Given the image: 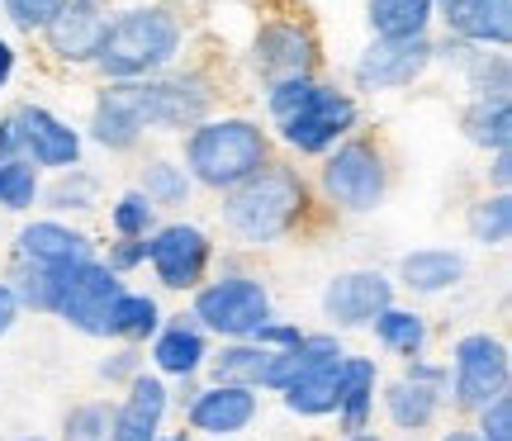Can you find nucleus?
<instances>
[{
    "label": "nucleus",
    "instance_id": "393cba45",
    "mask_svg": "<svg viewBox=\"0 0 512 441\" xmlns=\"http://www.w3.org/2000/svg\"><path fill=\"white\" fill-rule=\"evenodd\" d=\"M441 394H446V389L413 385V380L399 375L394 385H384V413H389V423L399 427V432H422V427L437 423Z\"/></svg>",
    "mask_w": 512,
    "mask_h": 441
},
{
    "label": "nucleus",
    "instance_id": "f03ea898",
    "mask_svg": "<svg viewBox=\"0 0 512 441\" xmlns=\"http://www.w3.org/2000/svg\"><path fill=\"white\" fill-rule=\"evenodd\" d=\"M176 53H181V19L162 5H138L110 19L95 67L110 81H147V76H162L176 62Z\"/></svg>",
    "mask_w": 512,
    "mask_h": 441
},
{
    "label": "nucleus",
    "instance_id": "6e6d98bb",
    "mask_svg": "<svg viewBox=\"0 0 512 441\" xmlns=\"http://www.w3.org/2000/svg\"><path fill=\"white\" fill-rule=\"evenodd\" d=\"M19 441H43V437H19Z\"/></svg>",
    "mask_w": 512,
    "mask_h": 441
},
{
    "label": "nucleus",
    "instance_id": "0eeeda50",
    "mask_svg": "<svg viewBox=\"0 0 512 441\" xmlns=\"http://www.w3.org/2000/svg\"><path fill=\"white\" fill-rule=\"evenodd\" d=\"M512 361L508 347L489 337V332H465L451 347V366H446V385L456 394V408L479 413L484 404H494L498 394H508Z\"/></svg>",
    "mask_w": 512,
    "mask_h": 441
},
{
    "label": "nucleus",
    "instance_id": "c9c22d12",
    "mask_svg": "<svg viewBox=\"0 0 512 441\" xmlns=\"http://www.w3.org/2000/svg\"><path fill=\"white\" fill-rule=\"evenodd\" d=\"M190 185H195V181L185 176V166H176V162H147L138 195H143L152 209H176V204L190 200Z\"/></svg>",
    "mask_w": 512,
    "mask_h": 441
},
{
    "label": "nucleus",
    "instance_id": "7c9ffc66",
    "mask_svg": "<svg viewBox=\"0 0 512 441\" xmlns=\"http://www.w3.org/2000/svg\"><path fill=\"white\" fill-rule=\"evenodd\" d=\"M67 280H72V276H62V271H38V266H19V261H15V276L5 280V285H10V294H15L19 313H24V309L57 313Z\"/></svg>",
    "mask_w": 512,
    "mask_h": 441
},
{
    "label": "nucleus",
    "instance_id": "864d4df0",
    "mask_svg": "<svg viewBox=\"0 0 512 441\" xmlns=\"http://www.w3.org/2000/svg\"><path fill=\"white\" fill-rule=\"evenodd\" d=\"M342 441H384V437H375V432H361V437H342Z\"/></svg>",
    "mask_w": 512,
    "mask_h": 441
},
{
    "label": "nucleus",
    "instance_id": "bb28decb",
    "mask_svg": "<svg viewBox=\"0 0 512 441\" xmlns=\"http://www.w3.org/2000/svg\"><path fill=\"white\" fill-rule=\"evenodd\" d=\"M162 328V309H157V299L152 294H133L124 290L114 299L110 309V323H105V337H119L128 347H143L147 337H157Z\"/></svg>",
    "mask_w": 512,
    "mask_h": 441
},
{
    "label": "nucleus",
    "instance_id": "ea45409f",
    "mask_svg": "<svg viewBox=\"0 0 512 441\" xmlns=\"http://www.w3.org/2000/svg\"><path fill=\"white\" fill-rule=\"evenodd\" d=\"M479 441H512V394H498L494 404L479 408Z\"/></svg>",
    "mask_w": 512,
    "mask_h": 441
},
{
    "label": "nucleus",
    "instance_id": "4c0bfd02",
    "mask_svg": "<svg viewBox=\"0 0 512 441\" xmlns=\"http://www.w3.org/2000/svg\"><path fill=\"white\" fill-rule=\"evenodd\" d=\"M110 223H114V233L119 238H152L162 223H157V209L138 195V190H128V195H119L110 209Z\"/></svg>",
    "mask_w": 512,
    "mask_h": 441
},
{
    "label": "nucleus",
    "instance_id": "412c9836",
    "mask_svg": "<svg viewBox=\"0 0 512 441\" xmlns=\"http://www.w3.org/2000/svg\"><path fill=\"white\" fill-rule=\"evenodd\" d=\"M143 133L147 129L138 119V110H133L128 81H110L91 110V143H100L105 152H128V147H138Z\"/></svg>",
    "mask_w": 512,
    "mask_h": 441
},
{
    "label": "nucleus",
    "instance_id": "aec40b11",
    "mask_svg": "<svg viewBox=\"0 0 512 441\" xmlns=\"http://www.w3.org/2000/svg\"><path fill=\"white\" fill-rule=\"evenodd\" d=\"M204 361H209V337L200 332V323L181 313V318H171L157 328L152 337V366L162 370V375H176V380H190V375H200Z\"/></svg>",
    "mask_w": 512,
    "mask_h": 441
},
{
    "label": "nucleus",
    "instance_id": "5701e85b",
    "mask_svg": "<svg viewBox=\"0 0 512 441\" xmlns=\"http://www.w3.org/2000/svg\"><path fill=\"white\" fill-rule=\"evenodd\" d=\"M465 280V257L451 247H418L399 261V285L413 294H446Z\"/></svg>",
    "mask_w": 512,
    "mask_h": 441
},
{
    "label": "nucleus",
    "instance_id": "58836bf2",
    "mask_svg": "<svg viewBox=\"0 0 512 441\" xmlns=\"http://www.w3.org/2000/svg\"><path fill=\"white\" fill-rule=\"evenodd\" d=\"M114 427V404H76L62 423V437L67 441H110Z\"/></svg>",
    "mask_w": 512,
    "mask_h": 441
},
{
    "label": "nucleus",
    "instance_id": "a211bd4d",
    "mask_svg": "<svg viewBox=\"0 0 512 441\" xmlns=\"http://www.w3.org/2000/svg\"><path fill=\"white\" fill-rule=\"evenodd\" d=\"M166 408H171V389L162 385V375H147L138 370L128 380L124 404H114V427L110 441H157L166 423Z\"/></svg>",
    "mask_w": 512,
    "mask_h": 441
},
{
    "label": "nucleus",
    "instance_id": "dca6fc26",
    "mask_svg": "<svg viewBox=\"0 0 512 441\" xmlns=\"http://www.w3.org/2000/svg\"><path fill=\"white\" fill-rule=\"evenodd\" d=\"M19 124V147H24V162H34L38 171H72L81 166V133L72 124H62L53 110L43 105H19L15 110Z\"/></svg>",
    "mask_w": 512,
    "mask_h": 441
},
{
    "label": "nucleus",
    "instance_id": "2f4dec72",
    "mask_svg": "<svg viewBox=\"0 0 512 441\" xmlns=\"http://www.w3.org/2000/svg\"><path fill=\"white\" fill-rule=\"evenodd\" d=\"M337 370L342 366L294 380V385L280 394V404L290 408L294 418H328V413H337Z\"/></svg>",
    "mask_w": 512,
    "mask_h": 441
},
{
    "label": "nucleus",
    "instance_id": "c756f323",
    "mask_svg": "<svg viewBox=\"0 0 512 441\" xmlns=\"http://www.w3.org/2000/svg\"><path fill=\"white\" fill-rule=\"evenodd\" d=\"M460 133L479 147V152H503L512 143V110L498 105V100H475L470 110L460 114Z\"/></svg>",
    "mask_w": 512,
    "mask_h": 441
},
{
    "label": "nucleus",
    "instance_id": "4468645a",
    "mask_svg": "<svg viewBox=\"0 0 512 441\" xmlns=\"http://www.w3.org/2000/svg\"><path fill=\"white\" fill-rule=\"evenodd\" d=\"M15 261L19 266H38V271H62V276H72V271H81L86 261H95V247L86 233H76L67 223L38 219V223H24V228H19Z\"/></svg>",
    "mask_w": 512,
    "mask_h": 441
},
{
    "label": "nucleus",
    "instance_id": "f3484780",
    "mask_svg": "<svg viewBox=\"0 0 512 441\" xmlns=\"http://www.w3.org/2000/svg\"><path fill=\"white\" fill-rule=\"evenodd\" d=\"M256 413H261V399H256V389H242V385H209L185 404L190 427L219 441L247 432L256 423Z\"/></svg>",
    "mask_w": 512,
    "mask_h": 441
},
{
    "label": "nucleus",
    "instance_id": "e433bc0d",
    "mask_svg": "<svg viewBox=\"0 0 512 441\" xmlns=\"http://www.w3.org/2000/svg\"><path fill=\"white\" fill-rule=\"evenodd\" d=\"M95 195H100V181H95L91 171L72 166V171H62L38 200H48V209L67 214V209H95Z\"/></svg>",
    "mask_w": 512,
    "mask_h": 441
},
{
    "label": "nucleus",
    "instance_id": "3c124183",
    "mask_svg": "<svg viewBox=\"0 0 512 441\" xmlns=\"http://www.w3.org/2000/svg\"><path fill=\"white\" fill-rule=\"evenodd\" d=\"M465 5V0H432V15H441V19H451Z\"/></svg>",
    "mask_w": 512,
    "mask_h": 441
},
{
    "label": "nucleus",
    "instance_id": "79ce46f5",
    "mask_svg": "<svg viewBox=\"0 0 512 441\" xmlns=\"http://www.w3.org/2000/svg\"><path fill=\"white\" fill-rule=\"evenodd\" d=\"M252 342L266 351H290L304 342V328H299V323H285V318H266V323L252 332Z\"/></svg>",
    "mask_w": 512,
    "mask_h": 441
},
{
    "label": "nucleus",
    "instance_id": "6ab92c4d",
    "mask_svg": "<svg viewBox=\"0 0 512 441\" xmlns=\"http://www.w3.org/2000/svg\"><path fill=\"white\" fill-rule=\"evenodd\" d=\"M347 361V347H342V337L337 332H304V342L290 351H271V366L261 375V389H271V394H285L294 380H304V375H318V370H332Z\"/></svg>",
    "mask_w": 512,
    "mask_h": 441
},
{
    "label": "nucleus",
    "instance_id": "c03bdc74",
    "mask_svg": "<svg viewBox=\"0 0 512 441\" xmlns=\"http://www.w3.org/2000/svg\"><path fill=\"white\" fill-rule=\"evenodd\" d=\"M138 370H143L138 347H124V351H114V356H105V361H100V380H110V385H128Z\"/></svg>",
    "mask_w": 512,
    "mask_h": 441
},
{
    "label": "nucleus",
    "instance_id": "4be33fe9",
    "mask_svg": "<svg viewBox=\"0 0 512 441\" xmlns=\"http://www.w3.org/2000/svg\"><path fill=\"white\" fill-rule=\"evenodd\" d=\"M375 389H380V366L370 356H347L337 370V418L347 437L370 432V413H375Z\"/></svg>",
    "mask_w": 512,
    "mask_h": 441
},
{
    "label": "nucleus",
    "instance_id": "1a4fd4ad",
    "mask_svg": "<svg viewBox=\"0 0 512 441\" xmlns=\"http://www.w3.org/2000/svg\"><path fill=\"white\" fill-rule=\"evenodd\" d=\"M437 62V43L422 38H375L366 53L356 57V86L361 91H403L413 86L427 67Z\"/></svg>",
    "mask_w": 512,
    "mask_h": 441
},
{
    "label": "nucleus",
    "instance_id": "b1692460",
    "mask_svg": "<svg viewBox=\"0 0 512 441\" xmlns=\"http://www.w3.org/2000/svg\"><path fill=\"white\" fill-rule=\"evenodd\" d=\"M446 24H451V34H456L460 43L508 48V38H512V0H465Z\"/></svg>",
    "mask_w": 512,
    "mask_h": 441
},
{
    "label": "nucleus",
    "instance_id": "f704fd0d",
    "mask_svg": "<svg viewBox=\"0 0 512 441\" xmlns=\"http://www.w3.org/2000/svg\"><path fill=\"white\" fill-rule=\"evenodd\" d=\"M38 195H43V171L34 162H24V157L0 162V209L24 214V209L38 204Z\"/></svg>",
    "mask_w": 512,
    "mask_h": 441
},
{
    "label": "nucleus",
    "instance_id": "f8f14e48",
    "mask_svg": "<svg viewBox=\"0 0 512 441\" xmlns=\"http://www.w3.org/2000/svg\"><path fill=\"white\" fill-rule=\"evenodd\" d=\"M124 294V280L114 276L105 261H86L81 271H72L67 290H62V304H57V318L76 328L81 337H105V323H110L114 299Z\"/></svg>",
    "mask_w": 512,
    "mask_h": 441
},
{
    "label": "nucleus",
    "instance_id": "49530a36",
    "mask_svg": "<svg viewBox=\"0 0 512 441\" xmlns=\"http://www.w3.org/2000/svg\"><path fill=\"white\" fill-rule=\"evenodd\" d=\"M10 157H24V147H19V124H15V114H5V119H0V162H10Z\"/></svg>",
    "mask_w": 512,
    "mask_h": 441
},
{
    "label": "nucleus",
    "instance_id": "6e6552de",
    "mask_svg": "<svg viewBox=\"0 0 512 441\" xmlns=\"http://www.w3.org/2000/svg\"><path fill=\"white\" fill-rule=\"evenodd\" d=\"M323 190L337 209L347 214H370L384 204V190H389V166H384V152L366 138H347L328 152L323 162Z\"/></svg>",
    "mask_w": 512,
    "mask_h": 441
},
{
    "label": "nucleus",
    "instance_id": "37998d69",
    "mask_svg": "<svg viewBox=\"0 0 512 441\" xmlns=\"http://www.w3.org/2000/svg\"><path fill=\"white\" fill-rule=\"evenodd\" d=\"M105 266H110L114 276H128V271H138V266H147V238H119L110 247V257H105Z\"/></svg>",
    "mask_w": 512,
    "mask_h": 441
},
{
    "label": "nucleus",
    "instance_id": "603ef678",
    "mask_svg": "<svg viewBox=\"0 0 512 441\" xmlns=\"http://www.w3.org/2000/svg\"><path fill=\"white\" fill-rule=\"evenodd\" d=\"M441 441H479L475 432H451V437H441Z\"/></svg>",
    "mask_w": 512,
    "mask_h": 441
},
{
    "label": "nucleus",
    "instance_id": "cd10ccee",
    "mask_svg": "<svg viewBox=\"0 0 512 441\" xmlns=\"http://www.w3.org/2000/svg\"><path fill=\"white\" fill-rule=\"evenodd\" d=\"M375 38H422L432 24V0H366Z\"/></svg>",
    "mask_w": 512,
    "mask_h": 441
},
{
    "label": "nucleus",
    "instance_id": "72a5a7b5",
    "mask_svg": "<svg viewBox=\"0 0 512 441\" xmlns=\"http://www.w3.org/2000/svg\"><path fill=\"white\" fill-rule=\"evenodd\" d=\"M465 228H470V242H479V247H503L512 233V200L508 195L475 200L470 214H465Z\"/></svg>",
    "mask_w": 512,
    "mask_h": 441
},
{
    "label": "nucleus",
    "instance_id": "9d476101",
    "mask_svg": "<svg viewBox=\"0 0 512 441\" xmlns=\"http://www.w3.org/2000/svg\"><path fill=\"white\" fill-rule=\"evenodd\" d=\"M209 257H214V242L195 223H166L147 238V261L166 290H200Z\"/></svg>",
    "mask_w": 512,
    "mask_h": 441
},
{
    "label": "nucleus",
    "instance_id": "7ed1b4c3",
    "mask_svg": "<svg viewBox=\"0 0 512 441\" xmlns=\"http://www.w3.org/2000/svg\"><path fill=\"white\" fill-rule=\"evenodd\" d=\"M266 110H271L280 138L294 152H332L351 129H356V100L337 86L323 81H285L266 95Z\"/></svg>",
    "mask_w": 512,
    "mask_h": 441
},
{
    "label": "nucleus",
    "instance_id": "c85d7f7f",
    "mask_svg": "<svg viewBox=\"0 0 512 441\" xmlns=\"http://www.w3.org/2000/svg\"><path fill=\"white\" fill-rule=\"evenodd\" d=\"M370 328H375V337H380V347L394 351V356H403V361H418L422 351H427V318L413 313V309L389 304Z\"/></svg>",
    "mask_w": 512,
    "mask_h": 441
},
{
    "label": "nucleus",
    "instance_id": "8fccbe9b",
    "mask_svg": "<svg viewBox=\"0 0 512 441\" xmlns=\"http://www.w3.org/2000/svg\"><path fill=\"white\" fill-rule=\"evenodd\" d=\"M10 72H15V48L0 38V91H5V81H10Z\"/></svg>",
    "mask_w": 512,
    "mask_h": 441
},
{
    "label": "nucleus",
    "instance_id": "ddd939ff",
    "mask_svg": "<svg viewBox=\"0 0 512 441\" xmlns=\"http://www.w3.org/2000/svg\"><path fill=\"white\" fill-rule=\"evenodd\" d=\"M394 304V280L384 271H342L323 290V318L332 328H370Z\"/></svg>",
    "mask_w": 512,
    "mask_h": 441
},
{
    "label": "nucleus",
    "instance_id": "2eb2a0df",
    "mask_svg": "<svg viewBox=\"0 0 512 441\" xmlns=\"http://www.w3.org/2000/svg\"><path fill=\"white\" fill-rule=\"evenodd\" d=\"M105 29H110L105 0H67V5L43 24V38H48L53 57L72 62V67H86V62H95V53H100Z\"/></svg>",
    "mask_w": 512,
    "mask_h": 441
},
{
    "label": "nucleus",
    "instance_id": "39448f33",
    "mask_svg": "<svg viewBox=\"0 0 512 441\" xmlns=\"http://www.w3.org/2000/svg\"><path fill=\"white\" fill-rule=\"evenodd\" d=\"M190 318L200 332L223 337V342H252V332L271 318V290L256 276H223L195 290V309Z\"/></svg>",
    "mask_w": 512,
    "mask_h": 441
},
{
    "label": "nucleus",
    "instance_id": "f257e3e1",
    "mask_svg": "<svg viewBox=\"0 0 512 441\" xmlns=\"http://www.w3.org/2000/svg\"><path fill=\"white\" fill-rule=\"evenodd\" d=\"M304 214H309V185H304V176L294 166L280 162H266L256 176H247L242 185H233L223 195V223L242 242H256V247L294 233Z\"/></svg>",
    "mask_w": 512,
    "mask_h": 441
},
{
    "label": "nucleus",
    "instance_id": "20e7f679",
    "mask_svg": "<svg viewBox=\"0 0 512 441\" xmlns=\"http://www.w3.org/2000/svg\"><path fill=\"white\" fill-rule=\"evenodd\" d=\"M271 162V138L252 119H204L185 138V176L228 195Z\"/></svg>",
    "mask_w": 512,
    "mask_h": 441
},
{
    "label": "nucleus",
    "instance_id": "a878e982",
    "mask_svg": "<svg viewBox=\"0 0 512 441\" xmlns=\"http://www.w3.org/2000/svg\"><path fill=\"white\" fill-rule=\"evenodd\" d=\"M209 375L214 385H242V389H261V375L271 366V351L256 347V342H223L219 351H209Z\"/></svg>",
    "mask_w": 512,
    "mask_h": 441
},
{
    "label": "nucleus",
    "instance_id": "de8ad7c7",
    "mask_svg": "<svg viewBox=\"0 0 512 441\" xmlns=\"http://www.w3.org/2000/svg\"><path fill=\"white\" fill-rule=\"evenodd\" d=\"M489 176H494V195H508V185H512V152H508V147H503V152H494Z\"/></svg>",
    "mask_w": 512,
    "mask_h": 441
},
{
    "label": "nucleus",
    "instance_id": "9b49d317",
    "mask_svg": "<svg viewBox=\"0 0 512 441\" xmlns=\"http://www.w3.org/2000/svg\"><path fill=\"white\" fill-rule=\"evenodd\" d=\"M252 67L266 86H285V81H309L318 67V43L304 24H261L252 43Z\"/></svg>",
    "mask_w": 512,
    "mask_h": 441
},
{
    "label": "nucleus",
    "instance_id": "a18cd8bd",
    "mask_svg": "<svg viewBox=\"0 0 512 441\" xmlns=\"http://www.w3.org/2000/svg\"><path fill=\"white\" fill-rule=\"evenodd\" d=\"M403 380H413V385H432V389H446V366L437 361H403Z\"/></svg>",
    "mask_w": 512,
    "mask_h": 441
},
{
    "label": "nucleus",
    "instance_id": "423d86ee",
    "mask_svg": "<svg viewBox=\"0 0 512 441\" xmlns=\"http://www.w3.org/2000/svg\"><path fill=\"white\" fill-rule=\"evenodd\" d=\"M128 95H133V110L143 119V129H162V133H185L200 129L209 119V105H214V91L209 81L195 72L185 76H147V81H128Z\"/></svg>",
    "mask_w": 512,
    "mask_h": 441
},
{
    "label": "nucleus",
    "instance_id": "5fc2aeb1",
    "mask_svg": "<svg viewBox=\"0 0 512 441\" xmlns=\"http://www.w3.org/2000/svg\"><path fill=\"white\" fill-rule=\"evenodd\" d=\"M157 441H190L185 432H171V437H157Z\"/></svg>",
    "mask_w": 512,
    "mask_h": 441
},
{
    "label": "nucleus",
    "instance_id": "473e14b6",
    "mask_svg": "<svg viewBox=\"0 0 512 441\" xmlns=\"http://www.w3.org/2000/svg\"><path fill=\"white\" fill-rule=\"evenodd\" d=\"M465 62V81H470V91L475 100H498V105H508L512 100V72H508V57L503 53H460Z\"/></svg>",
    "mask_w": 512,
    "mask_h": 441
},
{
    "label": "nucleus",
    "instance_id": "a19ab883",
    "mask_svg": "<svg viewBox=\"0 0 512 441\" xmlns=\"http://www.w3.org/2000/svg\"><path fill=\"white\" fill-rule=\"evenodd\" d=\"M62 5H67V0H5V15L15 19L19 29H29V34H34V29H43Z\"/></svg>",
    "mask_w": 512,
    "mask_h": 441
},
{
    "label": "nucleus",
    "instance_id": "09e8293b",
    "mask_svg": "<svg viewBox=\"0 0 512 441\" xmlns=\"http://www.w3.org/2000/svg\"><path fill=\"white\" fill-rule=\"evenodd\" d=\"M15 323H19V304H15V294H10V285L0 280V337L15 328Z\"/></svg>",
    "mask_w": 512,
    "mask_h": 441
}]
</instances>
